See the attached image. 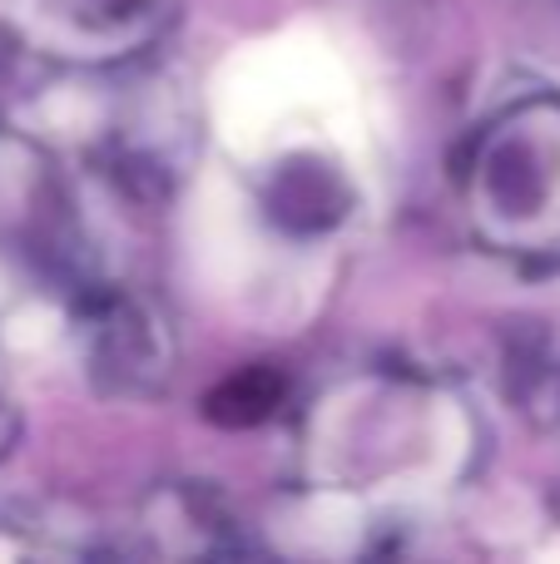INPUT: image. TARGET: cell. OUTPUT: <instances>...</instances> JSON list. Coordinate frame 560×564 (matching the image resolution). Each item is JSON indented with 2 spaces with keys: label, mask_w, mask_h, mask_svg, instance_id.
<instances>
[{
  "label": "cell",
  "mask_w": 560,
  "mask_h": 564,
  "mask_svg": "<svg viewBox=\"0 0 560 564\" xmlns=\"http://www.w3.org/2000/svg\"><path fill=\"white\" fill-rule=\"evenodd\" d=\"M268 214L288 234H323L347 214V184L317 159H293L273 174L268 188Z\"/></svg>",
  "instance_id": "obj_1"
},
{
  "label": "cell",
  "mask_w": 560,
  "mask_h": 564,
  "mask_svg": "<svg viewBox=\"0 0 560 564\" xmlns=\"http://www.w3.org/2000/svg\"><path fill=\"white\" fill-rule=\"evenodd\" d=\"M278 401H283V381L273 371H244V377H228L224 387H214L208 416L224 421V426H254Z\"/></svg>",
  "instance_id": "obj_2"
},
{
  "label": "cell",
  "mask_w": 560,
  "mask_h": 564,
  "mask_svg": "<svg viewBox=\"0 0 560 564\" xmlns=\"http://www.w3.org/2000/svg\"><path fill=\"white\" fill-rule=\"evenodd\" d=\"M149 322L129 317V312H115V317H105V347H99V367L119 371V387H134V381H144L149 371H154L159 351L154 341H149Z\"/></svg>",
  "instance_id": "obj_3"
},
{
  "label": "cell",
  "mask_w": 560,
  "mask_h": 564,
  "mask_svg": "<svg viewBox=\"0 0 560 564\" xmlns=\"http://www.w3.org/2000/svg\"><path fill=\"white\" fill-rule=\"evenodd\" d=\"M149 0H75V10H85V15H95V10H105V15H139Z\"/></svg>",
  "instance_id": "obj_4"
},
{
  "label": "cell",
  "mask_w": 560,
  "mask_h": 564,
  "mask_svg": "<svg viewBox=\"0 0 560 564\" xmlns=\"http://www.w3.org/2000/svg\"><path fill=\"white\" fill-rule=\"evenodd\" d=\"M15 436H20V416H15V406H10V401L0 397V460L10 456V446H15Z\"/></svg>",
  "instance_id": "obj_5"
}]
</instances>
